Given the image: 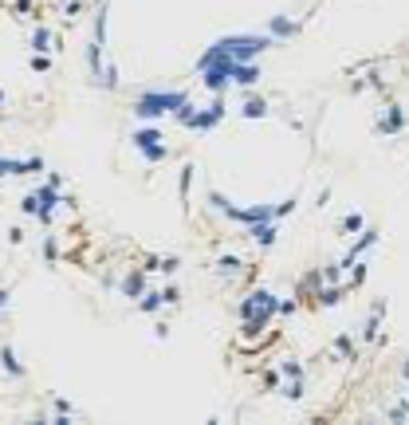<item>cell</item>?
<instances>
[{
	"instance_id": "8fae6325",
	"label": "cell",
	"mask_w": 409,
	"mask_h": 425,
	"mask_svg": "<svg viewBox=\"0 0 409 425\" xmlns=\"http://www.w3.org/2000/svg\"><path fill=\"white\" fill-rule=\"evenodd\" d=\"M260 114H268L264 103H256V98H252V103H244V119H260Z\"/></svg>"
},
{
	"instance_id": "3957f363",
	"label": "cell",
	"mask_w": 409,
	"mask_h": 425,
	"mask_svg": "<svg viewBox=\"0 0 409 425\" xmlns=\"http://www.w3.org/2000/svg\"><path fill=\"white\" fill-rule=\"evenodd\" d=\"M252 241L264 244V248H272V244H276V225H272V220H256L252 225Z\"/></svg>"
},
{
	"instance_id": "7c38bea8",
	"label": "cell",
	"mask_w": 409,
	"mask_h": 425,
	"mask_svg": "<svg viewBox=\"0 0 409 425\" xmlns=\"http://www.w3.org/2000/svg\"><path fill=\"white\" fill-rule=\"evenodd\" d=\"M335 351L338 354H350V335H338V339H335Z\"/></svg>"
},
{
	"instance_id": "7a4b0ae2",
	"label": "cell",
	"mask_w": 409,
	"mask_h": 425,
	"mask_svg": "<svg viewBox=\"0 0 409 425\" xmlns=\"http://www.w3.org/2000/svg\"><path fill=\"white\" fill-rule=\"evenodd\" d=\"M295 32H299V24H295L291 16H272V20H268V36H272V44H276V40H291Z\"/></svg>"
},
{
	"instance_id": "277c9868",
	"label": "cell",
	"mask_w": 409,
	"mask_h": 425,
	"mask_svg": "<svg viewBox=\"0 0 409 425\" xmlns=\"http://www.w3.org/2000/svg\"><path fill=\"white\" fill-rule=\"evenodd\" d=\"M32 48H36L40 55L55 51V32H51V28H36V32H32Z\"/></svg>"
},
{
	"instance_id": "30bf717a",
	"label": "cell",
	"mask_w": 409,
	"mask_h": 425,
	"mask_svg": "<svg viewBox=\"0 0 409 425\" xmlns=\"http://www.w3.org/2000/svg\"><path fill=\"white\" fill-rule=\"evenodd\" d=\"M338 300H342V292H338V288H335V292H331V288H323V292H319V304H323V307H335Z\"/></svg>"
},
{
	"instance_id": "52a82bcc",
	"label": "cell",
	"mask_w": 409,
	"mask_h": 425,
	"mask_svg": "<svg viewBox=\"0 0 409 425\" xmlns=\"http://www.w3.org/2000/svg\"><path fill=\"white\" fill-rule=\"evenodd\" d=\"M284 398H288V401H299L303 398V378H291L288 386H284Z\"/></svg>"
},
{
	"instance_id": "ba28073f",
	"label": "cell",
	"mask_w": 409,
	"mask_h": 425,
	"mask_svg": "<svg viewBox=\"0 0 409 425\" xmlns=\"http://www.w3.org/2000/svg\"><path fill=\"white\" fill-rule=\"evenodd\" d=\"M319 276H323L327 284H338V279H342V264H327L323 272H319Z\"/></svg>"
},
{
	"instance_id": "4fadbf2b",
	"label": "cell",
	"mask_w": 409,
	"mask_h": 425,
	"mask_svg": "<svg viewBox=\"0 0 409 425\" xmlns=\"http://www.w3.org/2000/svg\"><path fill=\"white\" fill-rule=\"evenodd\" d=\"M401 374H406V378H409V358H406V363H401Z\"/></svg>"
},
{
	"instance_id": "5bb4252c",
	"label": "cell",
	"mask_w": 409,
	"mask_h": 425,
	"mask_svg": "<svg viewBox=\"0 0 409 425\" xmlns=\"http://www.w3.org/2000/svg\"><path fill=\"white\" fill-rule=\"evenodd\" d=\"M0 307H4V288H0Z\"/></svg>"
},
{
	"instance_id": "5b68a950",
	"label": "cell",
	"mask_w": 409,
	"mask_h": 425,
	"mask_svg": "<svg viewBox=\"0 0 409 425\" xmlns=\"http://www.w3.org/2000/svg\"><path fill=\"white\" fill-rule=\"evenodd\" d=\"M217 268H220V276H225V279H232V276H241V272H244V260H241V256H225Z\"/></svg>"
},
{
	"instance_id": "6da1fadb",
	"label": "cell",
	"mask_w": 409,
	"mask_h": 425,
	"mask_svg": "<svg viewBox=\"0 0 409 425\" xmlns=\"http://www.w3.org/2000/svg\"><path fill=\"white\" fill-rule=\"evenodd\" d=\"M406 130V110L397 103H385L382 114H378V134H401Z\"/></svg>"
},
{
	"instance_id": "9c48e42d",
	"label": "cell",
	"mask_w": 409,
	"mask_h": 425,
	"mask_svg": "<svg viewBox=\"0 0 409 425\" xmlns=\"http://www.w3.org/2000/svg\"><path fill=\"white\" fill-rule=\"evenodd\" d=\"M362 225H366V220H362V213H350V217L342 220V232H362Z\"/></svg>"
},
{
	"instance_id": "8992f818",
	"label": "cell",
	"mask_w": 409,
	"mask_h": 425,
	"mask_svg": "<svg viewBox=\"0 0 409 425\" xmlns=\"http://www.w3.org/2000/svg\"><path fill=\"white\" fill-rule=\"evenodd\" d=\"M279 374L284 378H303V363L299 358H284V363H279Z\"/></svg>"
}]
</instances>
